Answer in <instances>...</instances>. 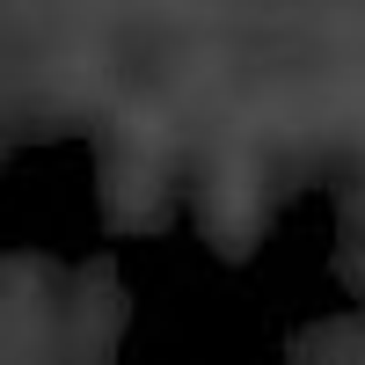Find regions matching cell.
Returning <instances> with one entry per match:
<instances>
[{
  "instance_id": "obj_1",
  "label": "cell",
  "mask_w": 365,
  "mask_h": 365,
  "mask_svg": "<svg viewBox=\"0 0 365 365\" xmlns=\"http://www.w3.org/2000/svg\"><path fill=\"white\" fill-rule=\"evenodd\" d=\"M249 212V175H227L220 182V220H241Z\"/></svg>"
}]
</instances>
